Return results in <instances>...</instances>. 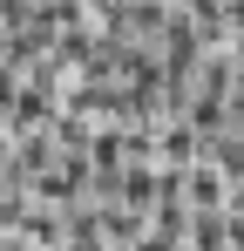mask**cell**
Returning a JSON list of instances; mask_svg holds the SVG:
<instances>
[{
  "label": "cell",
  "mask_w": 244,
  "mask_h": 251,
  "mask_svg": "<svg viewBox=\"0 0 244 251\" xmlns=\"http://www.w3.org/2000/svg\"><path fill=\"white\" fill-rule=\"evenodd\" d=\"M224 190H231V183H224V170H217V163H203V156H197V163L183 170V204H190V210H224Z\"/></svg>",
  "instance_id": "1"
},
{
  "label": "cell",
  "mask_w": 244,
  "mask_h": 251,
  "mask_svg": "<svg viewBox=\"0 0 244 251\" xmlns=\"http://www.w3.org/2000/svg\"><path fill=\"white\" fill-rule=\"evenodd\" d=\"M14 95H21V68H7V61H0V123H7V109H14Z\"/></svg>",
  "instance_id": "2"
},
{
  "label": "cell",
  "mask_w": 244,
  "mask_h": 251,
  "mask_svg": "<svg viewBox=\"0 0 244 251\" xmlns=\"http://www.w3.org/2000/svg\"><path fill=\"white\" fill-rule=\"evenodd\" d=\"M41 251H68V245H41Z\"/></svg>",
  "instance_id": "3"
}]
</instances>
